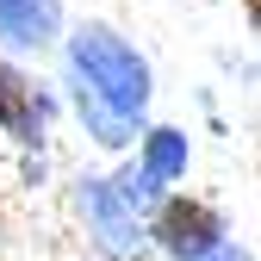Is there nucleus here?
<instances>
[{
  "label": "nucleus",
  "mask_w": 261,
  "mask_h": 261,
  "mask_svg": "<svg viewBox=\"0 0 261 261\" xmlns=\"http://www.w3.org/2000/svg\"><path fill=\"white\" fill-rule=\"evenodd\" d=\"M75 69H81V81L100 93L106 106H118V112H137V106L149 100V69H143V56L130 50L118 31H106V25H81V31H75Z\"/></svg>",
  "instance_id": "1"
},
{
  "label": "nucleus",
  "mask_w": 261,
  "mask_h": 261,
  "mask_svg": "<svg viewBox=\"0 0 261 261\" xmlns=\"http://www.w3.org/2000/svg\"><path fill=\"white\" fill-rule=\"evenodd\" d=\"M0 31L19 44H44L56 31V0H0Z\"/></svg>",
  "instance_id": "2"
},
{
  "label": "nucleus",
  "mask_w": 261,
  "mask_h": 261,
  "mask_svg": "<svg viewBox=\"0 0 261 261\" xmlns=\"http://www.w3.org/2000/svg\"><path fill=\"white\" fill-rule=\"evenodd\" d=\"M162 237H168L174 249H205L218 237V218L199 212V205H168V212H162Z\"/></svg>",
  "instance_id": "3"
},
{
  "label": "nucleus",
  "mask_w": 261,
  "mask_h": 261,
  "mask_svg": "<svg viewBox=\"0 0 261 261\" xmlns=\"http://www.w3.org/2000/svg\"><path fill=\"white\" fill-rule=\"evenodd\" d=\"M0 124L7 130H19V137H31L38 130V100H31V87L0 62Z\"/></svg>",
  "instance_id": "4"
},
{
  "label": "nucleus",
  "mask_w": 261,
  "mask_h": 261,
  "mask_svg": "<svg viewBox=\"0 0 261 261\" xmlns=\"http://www.w3.org/2000/svg\"><path fill=\"white\" fill-rule=\"evenodd\" d=\"M180 155H187V143L174 137V130H155V137H149V174H174Z\"/></svg>",
  "instance_id": "5"
}]
</instances>
